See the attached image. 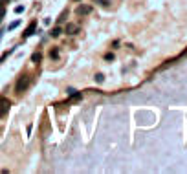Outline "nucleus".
Instances as JSON below:
<instances>
[{
    "mask_svg": "<svg viewBox=\"0 0 187 174\" xmlns=\"http://www.w3.org/2000/svg\"><path fill=\"white\" fill-rule=\"evenodd\" d=\"M50 57H52V59H57V57H59V50H57V48L52 50V52H50Z\"/></svg>",
    "mask_w": 187,
    "mask_h": 174,
    "instance_id": "obj_10",
    "label": "nucleus"
},
{
    "mask_svg": "<svg viewBox=\"0 0 187 174\" xmlns=\"http://www.w3.org/2000/svg\"><path fill=\"white\" fill-rule=\"evenodd\" d=\"M94 79H95V83H97V84H101V83L105 81V75H103V73H95Z\"/></svg>",
    "mask_w": 187,
    "mask_h": 174,
    "instance_id": "obj_8",
    "label": "nucleus"
},
{
    "mask_svg": "<svg viewBox=\"0 0 187 174\" xmlns=\"http://www.w3.org/2000/svg\"><path fill=\"white\" fill-rule=\"evenodd\" d=\"M41 59H42L41 53H33L31 55V61H33V63H41Z\"/></svg>",
    "mask_w": 187,
    "mask_h": 174,
    "instance_id": "obj_9",
    "label": "nucleus"
},
{
    "mask_svg": "<svg viewBox=\"0 0 187 174\" xmlns=\"http://www.w3.org/2000/svg\"><path fill=\"white\" fill-rule=\"evenodd\" d=\"M17 26H19V20L11 22V24H9V30H15V28H17Z\"/></svg>",
    "mask_w": 187,
    "mask_h": 174,
    "instance_id": "obj_11",
    "label": "nucleus"
},
{
    "mask_svg": "<svg viewBox=\"0 0 187 174\" xmlns=\"http://www.w3.org/2000/svg\"><path fill=\"white\" fill-rule=\"evenodd\" d=\"M94 4H97V6H103V8H108L110 6V0H92Z\"/></svg>",
    "mask_w": 187,
    "mask_h": 174,
    "instance_id": "obj_6",
    "label": "nucleus"
},
{
    "mask_svg": "<svg viewBox=\"0 0 187 174\" xmlns=\"http://www.w3.org/2000/svg\"><path fill=\"white\" fill-rule=\"evenodd\" d=\"M62 31H64V30H62L61 26H57V28H53V30H52V37H55V39H57Z\"/></svg>",
    "mask_w": 187,
    "mask_h": 174,
    "instance_id": "obj_7",
    "label": "nucleus"
},
{
    "mask_svg": "<svg viewBox=\"0 0 187 174\" xmlns=\"http://www.w3.org/2000/svg\"><path fill=\"white\" fill-rule=\"evenodd\" d=\"M79 31V28L73 24V22H70V24H66V28H64V33L66 35H75V33Z\"/></svg>",
    "mask_w": 187,
    "mask_h": 174,
    "instance_id": "obj_4",
    "label": "nucleus"
},
{
    "mask_svg": "<svg viewBox=\"0 0 187 174\" xmlns=\"http://www.w3.org/2000/svg\"><path fill=\"white\" fill-rule=\"evenodd\" d=\"M105 59H106V61H112V59H114V55H112V53H106V55H105Z\"/></svg>",
    "mask_w": 187,
    "mask_h": 174,
    "instance_id": "obj_13",
    "label": "nucleus"
},
{
    "mask_svg": "<svg viewBox=\"0 0 187 174\" xmlns=\"http://www.w3.org/2000/svg\"><path fill=\"white\" fill-rule=\"evenodd\" d=\"M30 83H31L30 75H20L19 79H17V83H15V92H17V94L26 92V90H28V86H30Z\"/></svg>",
    "mask_w": 187,
    "mask_h": 174,
    "instance_id": "obj_1",
    "label": "nucleus"
},
{
    "mask_svg": "<svg viewBox=\"0 0 187 174\" xmlns=\"http://www.w3.org/2000/svg\"><path fill=\"white\" fill-rule=\"evenodd\" d=\"M9 106H11L9 99L8 97H0V117H4V116L9 112Z\"/></svg>",
    "mask_w": 187,
    "mask_h": 174,
    "instance_id": "obj_3",
    "label": "nucleus"
},
{
    "mask_svg": "<svg viewBox=\"0 0 187 174\" xmlns=\"http://www.w3.org/2000/svg\"><path fill=\"white\" fill-rule=\"evenodd\" d=\"M90 13H92V6H90V4H81V6L75 8V15H79V17L90 15Z\"/></svg>",
    "mask_w": 187,
    "mask_h": 174,
    "instance_id": "obj_2",
    "label": "nucleus"
},
{
    "mask_svg": "<svg viewBox=\"0 0 187 174\" xmlns=\"http://www.w3.org/2000/svg\"><path fill=\"white\" fill-rule=\"evenodd\" d=\"M24 11V6H19V8H15V13H22Z\"/></svg>",
    "mask_w": 187,
    "mask_h": 174,
    "instance_id": "obj_12",
    "label": "nucleus"
},
{
    "mask_svg": "<svg viewBox=\"0 0 187 174\" xmlns=\"http://www.w3.org/2000/svg\"><path fill=\"white\" fill-rule=\"evenodd\" d=\"M33 31H35V22H33V24H31L30 28H28V30L24 31V39H28L30 35H33Z\"/></svg>",
    "mask_w": 187,
    "mask_h": 174,
    "instance_id": "obj_5",
    "label": "nucleus"
}]
</instances>
